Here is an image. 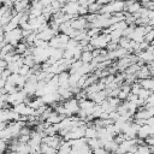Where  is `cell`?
<instances>
[{"mask_svg":"<svg viewBox=\"0 0 154 154\" xmlns=\"http://www.w3.org/2000/svg\"><path fill=\"white\" fill-rule=\"evenodd\" d=\"M5 37H6L7 42H8L10 45H12V46L16 48V47L20 43L22 38H24V37H23V30H22L20 28H17V29H14V30H12V31L6 32V34H5Z\"/></svg>","mask_w":154,"mask_h":154,"instance_id":"obj_1","label":"cell"},{"mask_svg":"<svg viewBox=\"0 0 154 154\" xmlns=\"http://www.w3.org/2000/svg\"><path fill=\"white\" fill-rule=\"evenodd\" d=\"M109 42H111V35H106V34H100L90 38V45L94 48H99V49H103L105 47H107Z\"/></svg>","mask_w":154,"mask_h":154,"instance_id":"obj_2","label":"cell"},{"mask_svg":"<svg viewBox=\"0 0 154 154\" xmlns=\"http://www.w3.org/2000/svg\"><path fill=\"white\" fill-rule=\"evenodd\" d=\"M64 106L66 108V116L67 117H71V116H75V114H78L81 107H79V101L77 99H70V100H66L64 102Z\"/></svg>","mask_w":154,"mask_h":154,"instance_id":"obj_3","label":"cell"},{"mask_svg":"<svg viewBox=\"0 0 154 154\" xmlns=\"http://www.w3.org/2000/svg\"><path fill=\"white\" fill-rule=\"evenodd\" d=\"M79 2H66L64 5V7L61 8V11L66 14L73 16V17H78V11H79Z\"/></svg>","mask_w":154,"mask_h":154,"instance_id":"obj_4","label":"cell"},{"mask_svg":"<svg viewBox=\"0 0 154 154\" xmlns=\"http://www.w3.org/2000/svg\"><path fill=\"white\" fill-rule=\"evenodd\" d=\"M89 100H91L93 102H95L96 105H100V103H102L105 100H107V91H106V89H103V90H100V91H97V93H94V94H90V95H88L87 96Z\"/></svg>","mask_w":154,"mask_h":154,"instance_id":"obj_5","label":"cell"},{"mask_svg":"<svg viewBox=\"0 0 154 154\" xmlns=\"http://www.w3.org/2000/svg\"><path fill=\"white\" fill-rule=\"evenodd\" d=\"M88 25V20H87V17H81L78 16L77 18L72 19L71 20V26L75 29V30H84Z\"/></svg>","mask_w":154,"mask_h":154,"instance_id":"obj_6","label":"cell"},{"mask_svg":"<svg viewBox=\"0 0 154 154\" xmlns=\"http://www.w3.org/2000/svg\"><path fill=\"white\" fill-rule=\"evenodd\" d=\"M58 35V32H55L51 26L48 28V29H46V30H43V31H41V32H38L37 34V38H40V40H43V41H47V42H49L54 36H57Z\"/></svg>","mask_w":154,"mask_h":154,"instance_id":"obj_7","label":"cell"},{"mask_svg":"<svg viewBox=\"0 0 154 154\" xmlns=\"http://www.w3.org/2000/svg\"><path fill=\"white\" fill-rule=\"evenodd\" d=\"M95 105H96V103L93 102V101L89 100V99H84V100H81V101H79V107H81V109L85 111V112L88 113V116H89V114H93V111H94Z\"/></svg>","mask_w":154,"mask_h":154,"instance_id":"obj_8","label":"cell"},{"mask_svg":"<svg viewBox=\"0 0 154 154\" xmlns=\"http://www.w3.org/2000/svg\"><path fill=\"white\" fill-rule=\"evenodd\" d=\"M99 136V132H97V129L94 124H90L85 128V132H84V137L87 140H90V138H97Z\"/></svg>","mask_w":154,"mask_h":154,"instance_id":"obj_9","label":"cell"},{"mask_svg":"<svg viewBox=\"0 0 154 154\" xmlns=\"http://www.w3.org/2000/svg\"><path fill=\"white\" fill-rule=\"evenodd\" d=\"M150 76H152V71H150L149 66H146V65H143V66L140 69V71L136 73V77H137V78H140V79L149 78Z\"/></svg>","mask_w":154,"mask_h":154,"instance_id":"obj_10","label":"cell"},{"mask_svg":"<svg viewBox=\"0 0 154 154\" xmlns=\"http://www.w3.org/2000/svg\"><path fill=\"white\" fill-rule=\"evenodd\" d=\"M150 136V132H149V125L148 124H144L140 128L138 132H137V137L138 138H142V140H146L147 137Z\"/></svg>","mask_w":154,"mask_h":154,"instance_id":"obj_11","label":"cell"},{"mask_svg":"<svg viewBox=\"0 0 154 154\" xmlns=\"http://www.w3.org/2000/svg\"><path fill=\"white\" fill-rule=\"evenodd\" d=\"M141 8H142V4L138 2V1H136V2L132 4L131 6L125 7V11H124V12H129V13H131V14H135V13H137Z\"/></svg>","mask_w":154,"mask_h":154,"instance_id":"obj_12","label":"cell"},{"mask_svg":"<svg viewBox=\"0 0 154 154\" xmlns=\"http://www.w3.org/2000/svg\"><path fill=\"white\" fill-rule=\"evenodd\" d=\"M81 60H82L84 64H90V63L94 60L93 52H90V51H83L82 57H81Z\"/></svg>","mask_w":154,"mask_h":154,"instance_id":"obj_13","label":"cell"},{"mask_svg":"<svg viewBox=\"0 0 154 154\" xmlns=\"http://www.w3.org/2000/svg\"><path fill=\"white\" fill-rule=\"evenodd\" d=\"M140 69H141L140 65H137V64H132V65H130V66L125 70V75H128V76H130V75H136V73L140 71Z\"/></svg>","mask_w":154,"mask_h":154,"instance_id":"obj_14","label":"cell"},{"mask_svg":"<svg viewBox=\"0 0 154 154\" xmlns=\"http://www.w3.org/2000/svg\"><path fill=\"white\" fill-rule=\"evenodd\" d=\"M102 8V6L96 1V2H94V4H90L89 6H88V11H89V13H100V10Z\"/></svg>","mask_w":154,"mask_h":154,"instance_id":"obj_15","label":"cell"},{"mask_svg":"<svg viewBox=\"0 0 154 154\" xmlns=\"http://www.w3.org/2000/svg\"><path fill=\"white\" fill-rule=\"evenodd\" d=\"M28 51V45L25 42H20L17 47H16V53L19 55H24V53Z\"/></svg>","mask_w":154,"mask_h":154,"instance_id":"obj_16","label":"cell"},{"mask_svg":"<svg viewBox=\"0 0 154 154\" xmlns=\"http://www.w3.org/2000/svg\"><path fill=\"white\" fill-rule=\"evenodd\" d=\"M153 94V91H150V90H148V89H144V88H142L141 90H140V93H138V97L141 99V100H143V101H146L150 95Z\"/></svg>","mask_w":154,"mask_h":154,"instance_id":"obj_17","label":"cell"},{"mask_svg":"<svg viewBox=\"0 0 154 154\" xmlns=\"http://www.w3.org/2000/svg\"><path fill=\"white\" fill-rule=\"evenodd\" d=\"M77 150H78L79 154H93V150H91V148L89 147V144H84V146H82L81 148H78Z\"/></svg>","mask_w":154,"mask_h":154,"instance_id":"obj_18","label":"cell"},{"mask_svg":"<svg viewBox=\"0 0 154 154\" xmlns=\"http://www.w3.org/2000/svg\"><path fill=\"white\" fill-rule=\"evenodd\" d=\"M144 41H147V42H149V43L154 42V29H152L150 31H148V32L146 34V36H144Z\"/></svg>","mask_w":154,"mask_h":154,"instance_id":"obj_19","label":"cell"},{"mask_svg":"<svg viewBox=\"0 0 154 154\" xmlns=\"http://www.w3.org/2000/svg\"><path fill=\"white\" fill-rule=\"evenodd\" d=\"M141 89H142V87H141L140 83H134V84H131V93H132V94L138 95V93H140Z\"/></svg>","mask_w":154,"mask_h":154,"instance_id":"obj_20","label":"cell"},{"mask_svg":"<svg viewBox=\"0 0 154 154\" xmlns=\"http://www.w3.org/2000/svg\"><path fill=\"white\" fill-rule=\"evenodd\" d=\"M106 48H107V51H108V52L116 51V49H118V48H119V43H117V42H112V41H111V42L107 45V47H106Z\"/></svg>","mask_w":154,"mask_h":154,"instance_id":"obj_21","label":"cell"},{"mask_svg":"<svg viewBox=\"0 0 154 154\" xmlns=\"http://www.w3.org/2000/svg\"><path fill=\"white\" fill-rule=\"evenodd\" d=\"M144 143L148 144V146H154V137L153 136H149L144 140Z\"/></svg>","mask_w":154,"mask_h":154,"instance_id":"obj_22","label":"cell"},{"mask_svg":"<svg viewBox=\"0 0 154 154\" xmlns=\"http://www.w3.org/2000/svg\"><path fill=\"white\" fill-rule=\"evenodd\" d=\"M97 2H99L101 6H105V5H108L111 1H109V0H97Z\"/></svg>","mask_w":154,"mask_h":154,"instance_id":"obj_23","label":"cell"},{"mask_svg":"<svg viewBox=\"0 0 154 154\" xmlns=\"http://www.w3.org/2000/svg\"><path fill=\"white\" fill-rule=\"evenodd\" d=\"M147 124H149V125H154V116L150 117V118L147 120Z\"/></svg>","mask_w":154,"mask_h":154,"instance_id":"obj_24","label":"cell"},{"mask_svg":"<svg viewBox=\"0 0 154 154\" xmlns=\"http://www.w3.org/2000/svg\"><path fill=\"white\" fill-rule=\"evenodd\" d=\"M6 154H19L18 152H16V150H8Z\"/></svg>","mask_w":154,"mask_h":154,"instance_id":"obj_25","label":"cell"},{"mask_svg":"<svg viewBox=\"0 0 154 154\" xmlns=\"http://www.w3.org/2000/svg\"><path fill=\"white\" fill-rule=\"evenodd\" d=\"M153 57H154V52H153Z\"/></svg>","mask_w":154,"mask_h":154,"instance_id":"obj_26","label":"cell"}]
</instances>
